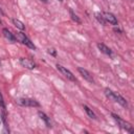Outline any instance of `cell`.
Returning <instances> with one entry per match:
<instances>
[{
	"instance_id": "6da1fadb",
	"label": "cell",
	"mask_w": 134,
	"mask_h": 134,
	"mask_svg": "<svg viewBox=\"0 0 134 134\" xmlns=\"http://www.w3.org/2000/svg\"><path fill=\"white\" fill-rule=\"evenodd\" d=\"M111 116H112V118L117 122V125H118L121 129L126 130V131L129 132V133H133V132H134V129H133V127L131 126V124H129L128 121H126L125 119H122L120 116H118V115L115 114V113H111Z\"/></svg>"
},
{
	"instance_id": "7a4b0ae2",
	"label": "cell",
	"mask_w": 134,
	"mask_h": 134,
	"mask_svg": "<svg viewBox=\"0 0 134 134\" xmlns=\"http://www.w3.org/2000/svg\"><path fill=\"white\" fill-rule=\"evenodd\" d=\"M16 38H17V40L19 41V42H21L22 44H24L25 46H27L28 48H30V49H36L37 47H36V45L34 44V42H31V40L25 35V34H23V32H17V35H16Z\"/></svg>"
},
{
	"instance_id": "3957f363",
	"label": "cell",
	"mask_w": 134,
	"mask_h": 134,
	"mask_svg": "<svg viewBox=\"0 0 134 134\" xmlns=\"http://www.w3.org/2000/svg\"><path fill=\"white\" fill-rule=\"evenodd\" d=\"M17 104L22 106V107H40V103L37 102L34 98H28V97H21L17 99Z\"/></svg>"
},
{
	"instance_id": "277c9868",
	"label": "cell",
	"mask_w": 134,
	"mask_h": 134,
	"mask_svg": "<svg viewBox=\"0 0 134 134\" xmlns=\"http://www.w3.org/2000/svg\"><path fill=\"white\" fill-rule=\"evenodd\" d=\"M55 67H57V69H58L67 80H69V81H71V82H76V79H75V76L73 75V73H72L70 70H68L66 67L62 66L61 64H57Z\"/></svg>"
},
{
	"instance_id": "5b68a950",
	"label": "cell",
	"mask_w": 134,
	"mask_h": 134,
	"mask_svg": "<svg viewBox=\"0 0 134 134\" xmlns=\"http://www.w3.org/2000/svg\"><path fill=\"white\" fill-rule=\"evenodd\" d=\"M102 15H103V18L106 21V23H110L112 25H117L118 21L113 14H111L109 12H104V13H102Z\"/></svg>"
},
{
	"instance_id": "8992f818",
	"label": "cell",
	"mask_w": 134,
	"mask_h": 134,
	"mask_svg": "<svg viewBox=\"0 0 134 134\" xmlns=\"http://www.w3.org/2000/svg\"><path fill=\"white\" fill-rule=\"evenodd\" d=\"M77 71L80 72V74L83 76L84 80H86L87 82H89V83H91V84H94L93 76H92V74H91L88 70H86V69L83 68V67H77Z\"/></svg>"
},
{
	"instance_id": "52a82bcc",
	"label": "cell",
	"mask_w": 134,
	"mask_h": 134,
	"mask_svg": "<svg viewBox=\"0 0 134 134\" xmlns=\"http://www.w3.org/2000/svg\"><path fill=\"white\" fill-rule=\"evenodd\" d=\"M19 62H20V64L23 66V67H25L26 69H35L36 67H37V64L35 63V62H32L31 60H29V59H26V58H20V60H19Z\"/></svg>"
},
{
	"instance_id": "ba28073f",
	"label": "cell",
	"mask_w": 134,
	"mask_h": 134,
	"mask_svg": "<svg viewBox=\"0 0 134 134\" xmlns=\"http://www.w3.org/2000/svg\"><path fill=\"white\" fill-rule=\"evenodd\" d=\"M2 34H3L4 38H5L6 40H8V42H12V43L17 42V38H16V36H15L14 34H12L7 28H3V29H2Z\"/></svg>"
},
{
	"instance_id": "9c48e42d",
	"label": "cell",
	"mask_w": 134,
	"mask_h": 134,
	"mask_svg": "<svg viewBox=\"0 0 134 134\" xmlns=\"http://www.w3.org/2000/svg\"><path fill=\"white\" fill-rule=\"evenodd\" d=\"M97 48L99 49L100 52H103V53H105V54H107L109 57H112V54H113L112 50L106 44H104V43H97Z\"/></svg>"
},
{
	"instance_id": "30bf717a",
	"label": "cell",
	"mask_w": 134,
	"mask_h": 134,
	"mask_svg": "<svg viewBox=\"0 0 134 134\" xmlns=\"http://www.w3.org/2000/svg\"><path fill=\"white\" fill-rule=\"evenodd\" d=\"M38 115H39V117L45 122V125H46V127L47 128H51V121H50V118L44 113V112H42V111H39L38 112Z\"/></svg>"
},
{
	"instance_id": "8fae6325",
	"label": "cell",
	"mask_w": 134,
	"mask_h": 134,
	"mask_svg": "<svg viewBox=\"0 0 134 134\" xmlns=\"http://www.w3.org/2000/svg\"><path fill=\"white\" fill-rule=\"evenodd\" d=\"M83 109H84V111L86 112V114L90 117V118H92V119H96L97 117H96V114L92 111V109H90L88 106H86V105H83Z\"/></svg>"
},
{
	"instance_id": "7c38bea8",
	"label": "cell",
	"mask_w": 134,
	"mask_h": 134,
	"mask_svg": "<svg viewBox=\"0 0 134 134\" xmlns=\"http://www.w3.org/2000/svg\"><path fill=\"white\" fill-rule=\"evenodd\" d=\"M12 22H13V24H14L18 29H20V30H24V29H25V25H24V23L21 22L20 20L14 18V19H12Z\"/></svg>"
},
{
	"instance_id": "4fadbf2b",
	"label": "cell",
	"mask_w": 134,
	"mask_h": 134,
	"mask_svg": "<svg viewBox=\"0 0 134 134\" xmlns=\"http://www.w3.org/2000/svg\"><path fill=\"white\" fill-rule=\"evenodd\" d=\"M69 15H70V18H71V20L72 21H74L75 23H82V20L79 18V16L77 15H75L74 13H73V10L71 9V8H69Z\"/></svg>"
},
{
	"instance_id": "5bb4252c",
	"label": "cell",
	"mask_w": 134,
	"mask_h": 134,
	"mask_svg": "<svg viewBox=\"0 0 134 134\" xmlns=\"http://www.w3.org/2000/svg\"><path fill=\"white\" fill-rule=\"evenodd\" d=\"M95 18H96V20H97L100 24H103V25H105V24H106V21L104 20L103 15H102L100 13H96V14H95Z\"/></svg>"
},
{
	"instance_id": "9a60e30c",
	"label": "cell",
	"mask_w": 134,
	"mask_h": 134,
	"mask_svg": "<svg viewBox=\"0 0 134 134\" xmlns=\"http://www.w3.org/2000/svg\"><path fill=\"white\" fill-rule=\"evenodd\" d=\"M0 108L2 110H5V103H4V99H3V96L0 92Z\"/></svg>"
},
{
	"instance_id": "2e32d148",
	"label": "cell",
	"mask_w": 134,
	"mask_h": 134,
	"mask_svg": "<svg viewBox=\"0 0 134 134\" xmlns=\"http://www.w3.org/2000/svg\"><path fill=\"white\" fill-rule=\"evenodd\" d=\"M47 52H48L49 54H51L52 57H55V55H57V50H55L54 48H48V49H47Z\"/></svg>"
},
{
	"instance_id": "e0dca14e",
	"label": "cell",
	"mask_w": 134,
	"mask_h": 134,
	"mask_svg": "<svg viewBox=\"0 0 134 134\" xmlns=\"http://www.w3.org/2000/svg\"><path fill=\"white\" fill-rule=\"evenodd\" d=\"M113 30H114L115 32H119V34H121V32H122V30H120V29H119V28H117V27H114V28H113Z\"/></svg>"
},
{
	"instance_id": "ac0fdd59",
	"label": "cell",
	"mask_w": 134,
	"mask_h": 134,
	"mask_svg": "<svg viewBox=\"0 0 134 134\" xmlns=\"http://www.w3.org/2000/svg\"><path fill=\"white\" fill-rule=\"evenodd\" d=\"M4 15V13H3V10H2V8L0 7V16H3Z\"/></svg>"
},
{
	"instance_id": "d6986e66",
	"label": "cell",
	"mask_w": 134,
	"mask_h": 134,
	"mask_svg": "<svg viewBox=\"0 0 134 134\" xmlns=\"http://www.w3.org/2000/svg\"><path fill=\"white\" fill-rule=\"evenodd\" d=\"M41 1L44 2V3H47V2H48V0H41Z\"/></svg>"
},
{
	"instance_id": "ffe728a7",
	"label": "cell",
	"mask_w": 134,
	"mask_h": 134,
	"mask_svg": "<svg viewBox=\"0 0 134 134\" xmlns=\"http://www.w3.org/2000/svg\"><path fill=\"white\" fill-rule=\"evenodd\" d=\"M59 1H61V2H62V1H63V0H59Z\"/></svg>"
},
{
	"instance_id": "44dd1931",
	"label": "cell",
	"mask_w": 134,
	"mask_h": 134,
	"mask_svg": "<svg viewBox=\"0 0 134 134\" xmlns=\"http://www.w3.org/2000/svg\"><path fill=\"white\" fill-rule=\"evenodd\" d=\"M0 65H1V61H0Z\"/></svg>"
}]
</instances>
